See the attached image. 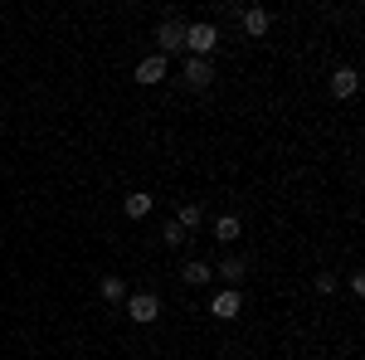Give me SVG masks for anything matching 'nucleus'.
Wrapping results in <instances>:
<instances>
[{
    "mask_svg": "<svg viewBox=\"0 0 365 360\" xmlns=\"http://www.w3.org/2000/svg\"><path fill=\"white\" fill-rule=\"evenodd\" d=\"M103 302H127V282L122 277H103Z\"/></svg>",
    "mask_w": 365,
    "mask_h": 360,
    "instance_id": "obj_14",
    "label": "nucleus"
},
{
    "mask_svg": "<svg viewBox=\"0 0 365 360\" xmlns=\"http://www.w3.org/2000/svg\"><path fill=\"white\" fill-rule=\"evenodd\" d=\"M180 277H185V282H190V287H205V282H210V277H215V268H210V263H200V258H190V263H185V268H180Z\"/></svg>",
    "mask_w": 365,
    "mask_h": 360,
    "instance_id": "obj_10",
    "label": "nucleus"
},
{
    "mask_svg": "<svg viewBox=\"0 0 365 360\" xmlns=\"http://www.w3.org/2000/svg\"><path fill=\"white\" fill-rule=\"evenodd\" d=\"M356 88H361V73L356 68H336L331 73V98H351Z\"/></svg>",
    "mask_w": 365,
    "mask_h": 360,
    "instance_id": "obj_8",
    "label": "nucleus"
},
{
    "mask_svg": "<svg viewBox=\"0 0 365 360\" xmlns=\"http://www.w3.org/2000/svg\"><path fill=\"white\" fill-rule=\"evenodd\" d=\"M180 78H185V88H195V93H205V88L215 83V63H210V58H190V63L180 68Z\"/></svg>",
    "mask_w": 365,
    "mask_h": 360,
    "instance_id": "obj_4",
    "label": "nucleus"
},
{
    "mask_svg": "<svg viewBox=\"0 0 365 360\" xmlns=\"http://www.w3.org/2000/svg\"><path fill=\"white\" fill-rule=\"evenodd\" d=\"M127 317H132L137 326H151V322L161 317V297H156V292H132V297H127Z\"/></svg>",
    "mask_w": 365,
    "mask_h": 360,
    "instance_id": "obj_3",
    "label": "nucleus"
},
{
    "mask_svg": "<svg viewBox=\"0 0 365 360\" xmlns=\"http://www.w3.org/2000/svg\"><path fill=\"white\" fill-rule=\"evenodd\" d=\"M180 49H185V20L166 15V20L156 25V54L170 58V54H180Z\"/></svg>",
    "mask_w": 365,
    "mask_h": 360,
    "instance_id": "obj_2",
    "label": "nucleus"
},
{
    "mask_svg": "<svg viewBox=\"0 0 365 360\" xmlns=\"http://www.w3.org/2000/svg\"><path fill=\"white\" fill-rule=\"evenodd\" d=\"M239 234H244V224L234 220V215H220V220H215V239H220V244H234Z\"/></svg>",
    "mask_w": 365,
    "mask_h": 360,
    "instance_id": "obj_11",
    "label": "nucleus"
},
{
    "mask_svg": "<svg viewBox=\"0 0 365 360\" xmlns=\"http://www.w3.org/2000/svg\"><path fill=\"white\" fill-rule=\"evenodd\" d=\"M185 49H190V58H210L215 49H220V29L210 25V20L185 25Z\"/></svg>",
    "mask_w": 365,
    "mask_h": 360,
    "instance_id": "obj_1",
    "label": "nucleus"
},
{
    "mask_svg": "<svg viewBox=\"0 0 365 360\" xmlns=\"http://www.w3.org/2000/svg\"><path fill=\"white\" fill-rule=\"evenodd\" d=\"M166 68H170V58H161V54H146V58L137 63V78H141L146 88H156L161 78H166Z\"/></svg>",
    "mask_w": 365,
    "mask_h": 360,
    "instance_id": "obj_6",
    "label": "nucleus"
},
{
    "mask_svg": "<svg viewBox=\"0 0 365 360\" xmlns=\"http://www.w3.org/2000/svg\"><path fill=\"white\" fill-rule=\"evenodd\" d=\"M239 20H244V34H249V39H263L268 25H273V15H268V10H258V5H253V10H239Z\"/></svg>",
    "mask_w": 365,
    "mask_h": 360,
    "instance_id": "obj_7",
    "label": "nucleus"
},
{
    "mask_svg": "<svg viewBox=\"0 0 365 360\" xmlns=\"http://www.w3.org/2000/svg\"><path fill=\"white\" fill-rule=\"evenodd\" d=\"M215 273H220L229 287H234V282H244V277H249V268H244V258H225V263H220Z\"/></svg>",
    "mask_w": 365,
    "mask_h": 360,
    "instance_id": "obj_13",
    "label": "nucleus"
},
{
    "mask_svg": "<svg viewBox=\"0 0 365 360\" xmlns=\"http://www.w3.org/2000/svg\"><path fill=\"white\" fill-rule=\"evenodd\" d=\"M210 312H215V317H220V322H234V317H239V312H244V297H239V292H234V287H220V292H215V297H210Z\"/></svg>",
    "mask_w": 365,
    "mask_h": 360,
    "instance_id": "obj_5",
    "label": "nucleus"
},
{
    "mask_svg": "<svg viewBox=\"0 0 365 360\" xmlns=\"http://www.w3.org/2000/svg\"><path fill=\"white\" fill-rule=\"evenodd\" d=\"M200 220H205V205H195V200H190V205H180V215H175V224H180L185 234L200 229Z\"/></svg>",
    "mask_w": 365,
    "mask_h": 360,
    "instance_id": "obj_12",
    "label": "nucleus"
},
{
    "mask_svg": "<svg viewBox=\"0 0 365 360\" xmlns=\"http://www.w3.org/2000/svg\"><path fill=\"white\" fill-rule=\"evenodd\" d=\"M312 287H317L322 297H331V292H336V273H317V277H312Z\"/></svg>",
    "mask_w": 365,
    "mask_h": 360,
    "instance_id": "obj_16",
    "label": "nucleus"
},
{
    "mask_svg": "<svg viewBox=\"0 0 365 360\" xmlns=\"http://www.w3.org/2000/svg\"><path fill=\"white\" fill-rule=\"evenodd\" d=\"M161 239H166V249H180V244H185L190 234H185V229H180V224H175V220H170L166 229H161Z\"/></svg>",
    "mask_w": 365,
    "mask_h": 360,
    "instance_id": "obj_15",
    "label": "nucleus"
},
{
    "mask_svg": "<svg viewBox=\"0 0 365 360\" xmlns=\"http://www.w3.org/2000/svg\"><path fill=\"white\" fill-rule=\"evenodd\" d=\"M151 205H156V200H151V195H127V200H122V215H127V220H146V215H151Z\"/></svg>",
    "mask_w": 365,
    "mask_h": 360,
    "instance_id": "obj_9",
    "label": "nucleus"
}]
</instances>
